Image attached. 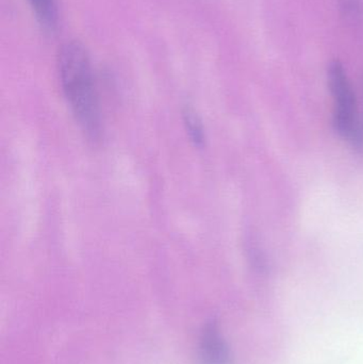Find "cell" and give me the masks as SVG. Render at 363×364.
Wrapping results in <instances>:
<instances>
[{
  "label": "cell",
  "mask_w": 363,
  "mask_h": 364,
  "mask_svg": "<svg viewBox=\"0 0 363 364\" xmlns=\"http://www.w3.org/2000/svg\"><path fill=\"white\" fill-rule=\"evenodd\" d=\"M58 74L68 107L85 136L93 142L102 140L104 122L95 74L87 48L70 41L59 49Z\"/></svg>",
  "instance_id": "1"
},
{
  "label": "cell",
  "mask_w": 363,
  "mask_h": 364,
  "mask_svg": "<svg viewBox=\"0 0 363 364\" xmlns=\"http://www.w3.org/2000/svg\"><path fill=\"white\" fill-rule=\"evenodd\" d=\"M328 83L336 102L334 126L336 132L350 142L359 134L363 121L357 117L356 97L342 64L332 61L328 66Z\"/></svg>",
  "instance_id": "2"
},
{
  "label": "cell",
  "mask_w": 363,
  "mask_h": 364,
  "mask_svg": "<svg viewBox=\"0 0 363 364\" xmlns=\"http://www.w3.org/2000/svg\"><path fill=\"white\" fill-rule=\"evenodd\" d=\"M202 356L205 364H232L227 344L215 324H209L202 333Z\"/></svg>",
  "instance_id": "3"
},
{
  "label": "cell",
  "mask_w": 363,
  "mask_h": 364,
  "mask_svg": "<svg viewBox=\"0 0 363 364\" xmlns=\"http://www.w3.org/2000/svg\"><path fill=\"white\" fill-rule=\"evenodd\" d=\"M36 23L44 33L53 34L59 27L60 12L57 0H27Z\"/></svg>",
  "instance_id": "4"
},
{
  "label": "cell",
  "mask_w": 363,
  "mask_h": 364,
  "mask_svg": "<svg viewBox=\"0 0 363 364\" xmlns=\"http://www.w3.org/2000/svg\"><path fill=\"white\" fill-rule=\"evenodd\" d=\"M183 119L188 136L194 146L198 147V149L204 147L205 142H206V134H205L204 126H202L200 115L192 107L185 106L183 110Z\"/></svg>",
  "instance_id": "5"
}]
</instances>
